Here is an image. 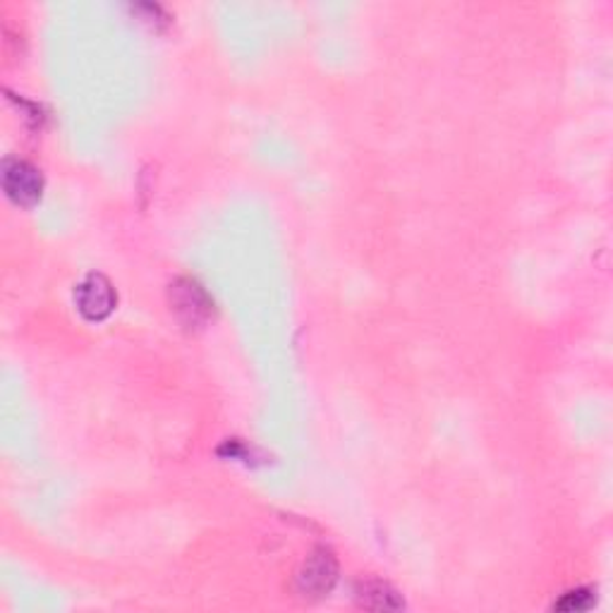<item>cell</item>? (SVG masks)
<instances>
[{
    "label": "cell",
    "instance_id": "1",
    "mask_svg": "<svg viewBox=\"0 0 613 613\" xmlns=\"http://www.w3.org/2000/svg\"><path fill=\"white\" fill-rule=\"evenodd\" d=\"M171 309L188 329H197L214 311L212 297L204 293L202 285L192 279H180L171 285Z\"/></svg>",
    "mask_w": 613,
    "mask_h": 613
},
{
    "label": "cell",
    "instance_id": "2",
    "mask_svg": "<svg viewBox=\"0 0 613 613\" xmlns=\"http://www.w3.org/2000/svg\"><path fill=\"white\" fill-rule=\"evenodd\" d=\"M338 580V564L336 556L326 549H317L303 566H299L295 584L297 592L305 599H321L333 590Z\"/></svg>",
    "mask_w": 613,
    "mask_h": 613
},
{
    "label": "cell",
    "instance_id": "3",
    "mask_svg": "<svg viewBox=\"0 0 613 613\" xmlns=\"http://www.w3.org/2000/svg\"><path fill=\"white\" fill-rule=\"evenodd\" d=\"M75 303L84 319L103 321L111 317V311L115 309L117 295L113 291V283L103 276V273H89V276L77 285Z\"/></svg>",
    "mask_w": 613,
    "mask_h": 613
},
{
    "label": "cell",
    "instance_id": "4",
    "mask_svg": "<svg viewBox=\"0 0 613 613\" xmlns=\"http://www.w3.org/2000/svg\"><path fill=\"white\" fill-rule=\"evenodd\" d=\"M3 188L8 197L20 206H34L42 200L44 178L27 161H10L3 171Z\"/></svg>",
    "mask_w": 613,
    "mask_h": 613
},
{
    "label": "cell",
    "instance_id": "5",
    "mask_svg": "<svg viewBox=\"0 0 613 613\" xmlns=\"http://www.w3.org/2000/svg\"><path fill=\"white\" fill-rule=\"evenodd\" d=\"M357 602L372 611H396L402 609V599L386 582H364L357 590Z\"/></svg>",
    "mask_w": 613,
    "mask_h": 613
},
{
    "label": "cell",
    "instance_id": "6",
    "mask_svg": "<svg viewBox=\"0 0 613 613\" xmlns=\"http://www.w3.org/2000/svg\"><path fill=\"white\" fill-rule=\"evenodd\" d=\"M594 604V592L592 590H572L568 594H564L560 602L554 604V609L558 611H584Z\"/></svg>",
    "mask_w": 613,
    "mask_h": 613
}]
</instances>
